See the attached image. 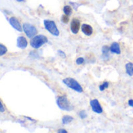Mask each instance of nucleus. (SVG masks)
Masks as SVG:
<instances>
[{
  "mask_svg": "<svg viewBox=\"0 0 133 133\" xmlns=\"http://www.w3.org/2000/svg\"><path fill=\"white\" fill-rule=\"evenodd\" d=\"M7 52V48L3 45V44H0V56H3Z\"/></svg>",
  "mask_w": 133,
  "mask_h": 133,
  "instance_id": "16",
  "label": "nucleus"
},
{
  "mask_svg": "<svg viewBox=\"0 0 133 133\" xmlns=\"http://www.w3.org/2000/svg\"><path fill=\"white\" fill-rule=\"evenodd\" d=\"M57 106L63 110L71 111L74 109V107L70 103V102L68 100L66 96H59L56 99Z\"/></svg>",
  "mask_w": 133,
  "mask_h": 133,
  "instance_id": "1",
  "label": "nucleus"
},
{
  "mask_svg": "<svg viewBox=\"0 0 133 133\" xmlns=\"http://www.w3.org/2000/svg\"><path fill=\"white\" fill-rule=\"evenodd\" d=\"M63 82L68 87H69L70 89H73V90H75V91H76L78 92H83L82 87L74 78H65V79H63Z\"/></svg>",
  "mask_w": 133,
  "mask_h": 133,
  "instance_id": "3",
  "label": "nucleus"
},
{
  "mask_svg": "<svg viewBox=\"0 0 133 133\" xmlns=\"http://www.w3.org/2000/svg\"><path fill=\"white\" fill-rule=\"evenodd\" d=\"M5 111V107H4V106H3V103L0 101V112L1 113H3V112H4Z\"/></svg>",
  "mask_w": 133,
  "mask_h": 133,
  "instance_id": "21",
  "label": "nucleus"
},
{
  "mask_svg": "<svg viewBox=\"0 0 133 133\" xmlns=\"http://www.w3.org/2000/svg\"><path fill=\"white\" fill-rule=\"evenodd\" d=\"M48 42V38L42 35H35V37H33L31 40V45L32 46V48L35 49H38L40 48L42 45H44L45 43H46Z\"/></svg>",
  "mask_w": 133,
  "mask_h": 133,
  "instance_id": "2",
  "label": "nucleus"
},
{
  "mask_svg": "<svg viewBox=\"0 0 133 133\" xmlns=\"http://www.w3.org/2000/svg\"><path fill=\"white\" fill-rule=\"evenodd\" d=\"M110 51L113 53H116V54H121V49H120V45L117 42H114L111 44L110 47Z\"/></svg>",
  "mask_w": 133,
  "mask_h": 133,
  "instance_id": "11",
  "label": "nucleus"
},
{
  "mask_svg": "<svg viewBox=\"0 0 133 133\" xmlns=\"http://www.w3.org/2000/svg\"><path fill=\"white\" fill-rule=\"evenodd\" d=\"M84 63V59L82 57H79L76 59V63L78 65H80V64H82Z\"/></svg>",
  "mask_w": 133,
  "mask_h": 133,
  "instance_id": "20",
  "label": "nucleus"
},
{
  "mask_svg": "<svg viewBox=\"0 0 133 133\" xmlns=\"http://www.w3.org/2000/svg\"><path fill=\"white\" fill-rule=\"evenodd\" d=\"M58 53H59V55H60L62 57H63V58H65V57H66V55H65V53H64L63 51H61V50H58Z\"/></svg>",
  "mask_w": 133,
  "mask_h": 133,
  "instance_id": "22",
  "label": "nucleus"
},
{
  "mask_svg": "<svg viewBox=\"0 0 133 133\" xmlns=\"http://www.w3.org/2000/svg\"><path fill=\"white\" fill-rule=\"evenodd\" d=\"M82 32H83L85 35H88V36L91 35L92 34V31H93L92 28L90 25L85 24H82Z\"/></svg>",
  "mask_w": 133,
  "mask_h": 133,
  "instance_id": "10",
  "label": "nucleus"
},
{
  "mask_svg": "<svg viewBox=\"0 0 133 133\" xmlns=\"http://www.w3.org/2000/svg\"><path fill=\"white\" fill-rule=\"evenodd\" d=\"M61 21L64 24H68L69 22V17H68V16L66 15V14L65 15H63L62 16V18H61Z\"/></svg>",
  "mask_w": 133,
  "mask_h": 133,
  "instance_id": "18",
  "label": "nucleus"
},
{
  "mask_svg": "<svg viewBox=\"0 0 133 133\" xmlns=\"http://www.w3.org/2000/svg\"><path fill=\"white\" fill-rule=\"evenodd\" d=\"M79 116H80V117L82 118V119L86 118V117H87V114H86L85 110H81V111L79 112Z\"/></svg>",
  "mask_w": 133,
  "mask_h": 133,
  "instance_id": "19",
  "label": "nucleus"
},
{
  "mask_svg": "<svg viewBox=\"0 0 133 133\" xmlns=\"http://www.w3.org/2000/svg\"><path fill=\"white\" fill-rule=\"evenodd\" d=\"M109 49L107 45H104L103 48H102V52H103V56L105 59H107L108 58V54H109Z\"/></svg>",
  "mask_w": 133,
  "mask_h": 133,
  "instance_id": "15",
  "label": "nucleus"
},
{
  "mask_svg": "<svg viewBox=\"0 0 133 133\" xmlns=\"http://www.w3.org/2000/svg\"><path fill=\"white\" fill-rule=\"evenodd\" d=\"M63 12L66 15L70 16L72 14V8L70 6H65L63 7Z\"/></svg>",
  "mask_w": 133,
  "mask_h": 133,
  "instance_id": "14",
  "label": "nucleus"
},
{
  "mask_svg": "<svg viewBox=\"0 0 133 133\" xmlns=\"http://www.w3.org/2000/svg\"><path fill=\"white\" fill-rule=\"evenodd\" d=\"M17 2H23V1H24V0H17Z\"/></svg>",
  "mask_w": 133,
  "mask_h": 133,
  "instance_id": "25",
  "label": "nucleus"
},
{
  "mask_svg": "<svg viewBox=\"0 0 133 133\" xmlns=\"http://www.w3.org/2000/svg\"><path fill=\"white\" fill-rule=\"evenodd\" d=\"M23 30L25 32L26 35L28 38H33L37 35V29L35 26L28 24V23H25L23 24Z\"/></svg>",
  "mask_w": 133,
  "mask_h": 133,
  "instance_id": "5",
  "label": "nucleus"
},
{
  "mask_svg": "<svg viewBox=\"0 0 133 133\" xmlns=\"http://www.w3.org/2000/svg\"><path fill=\"white\" fill-rule=\"evenodd\" d=\"M80 28V21L78 19L74 18L71 23V30L72 31V33L74 34H77L79 31Z\"/></svg>",
  "mask_w": 133,
  "mask_h": 133,
  "instance_id": "8",
  "label": "nucleus"
},
{
  "mask_svg": "<svg viewBox=\"0 0 133 133\" xmlns=\"http://www.w3.org/2000/svg\"><path fill=\"white\" fill-rule=\"evenodd\" d=\"M10 24L17 31H23V28H22V27L21 25V23L19 22V21L16 17H10Z\"/></svg>",
  "mask_w": 133,
  "mask_h": 133,
  "instance_id": "7",
  "label": "nucleus"
},
{
  "mask_svg": "<svg viewBox=\"0 0 133 133\" xmlns=\"http://www.w3.org/2000/svg\"><path fill=\"white\" fill-rule=\"evenodd\" d=\"M58 132H59V133H66L68 131H66V130H64V129H60V130H58Z\"/></svg>",
  "mask_w": 133,
  "mask_h": 133,
  "instance_id": "24",
  "label": "nucleus"
},
{
  "mask_svg": "<svg viewBox=\"0 0 133 133\" xmlns=\"http://www.w3.org/2000/svg\"><path fill=\"white\" fill-rule=\"evenodd\" d=\"M44 25L45 29L51 33L52 35L54 36H58L59 34V31L57 28V27L56 26V24L54 21H50V20H45L44 21Z\"/></svg>",
  "mask_w": 133,
  "mask_h": 133,
  "instance_id": "4",
  "label": "nucleus"
},
{
  "mask_svg": "<svg viewBox=\"0 0 133 133\" xmlns=\"http://www.w3.org/2000/svg\"><path fill=\"white\" fill-rule=\"evenodd\" d=\"M108 86H109V83L108 82H103L100 86H99V90L100 91H104L107 88H108Z\"/></svg>",
  "mask_w": 133,
  "mask_h": 133,
  "instance_id": "17",
  "label": "nucleus"
},
{
  "mask_svg": "<svg viewBox=\"0 0 133 133\" xmlns=\"http://www.w3.org/2000/svg\"><path fill=\"white\" fill-rule=\"evenodd\" d=\"M128 105H129L130 107H133V99L128 100Z\"/></svg>",
  "mask_w": 133,
  "mask_h": 133,
  "instance_id": "23",
  "label": "nucleus"
},
{
  "mask_svg": "<svg viewBox=\"0 0 133 133\" xmlns=\"http://www.w3.org/2000/svg\"><path fill=\"white\" fill-rule=\"evenodd\" d=\"M72 121H73V117H71V116H64V117L62 118V122H63V124H68V123L71 122Z\"/></svg>",
  "mask_w": 133,
  "mask_h": 133,
  "instance_id": "13",
  "label": "nucleus"
},
{
  "mask_svg": "<svg viewBox=\"0 0 133 133\" xmlns=\"http://www.w3.org/2000/svg\"><path fill=\"white\" fill-rule=\"evenodd\" d=\"M90 105L94 112H96L97 114H101L103 112V108H102L99 102L98 101V99H92L90 101Z\"/></svg>",
  "mask_w": 133,
  "mask_h": 133,
  "instance_id": "6",
  "label": "nucleus"
},
{
  "mask_svg": "<svg viewBox=\"0 0 133 133\" xmlns=\"http://www.w3.org/2000/svg\"><path fill=\"white\" fill-rule=\"evenodd\" d=\"M17 45L20 49H25L28 46V41H27V39L24 37H23V36L18 37L17 40Z\"/></svg>",
  "mask_w": 133,
  "mask_h": 133,
  "instance_id": "9",
  "label": "nucleus"
},
{
  "mask_svg": "<svg viewBox=\"0 0 133 133\" xmlns=\"http://www.w3.org/2000/svg\"><path fill=\"white\" fill-rule=\"evenodd\" d=\"M125 69H126V73L128 75L130 76L133 75V63H128L125 65Z\"/></svg>",
  "mask_w": 133,
  "mask_h": 133,
  "instance_id": "12",
  "label": "nucleus"
}]
</instances>
